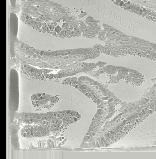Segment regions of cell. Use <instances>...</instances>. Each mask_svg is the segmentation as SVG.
Here are the masks:
<instances>
[{
    "instance_id": "2",
    "label": "cell",
    "mask_w": 156,
    "mask_h": 159,
    "mask_svg": "<svg viewBox=\"0 0 156 159\" xmlns=\"http://www.w3.org/2000/svg\"><path fill=\"white\" fill-rule=\"evenodd\" d=\"M136 44H139V43H138V42H136Z\"/></svg>"
},
{
    "instance_id": "3",
    "label": "cell",
    "mask_w": 156,
    "mask_h": 159,
    "mask_svg": "<svg viewBox=\"0 0 156 159\" xmlns=\"http://www.w3.org/2000/svg\"><path fill=\"white\" fill-rule=\"evenodd\" d=\"M142 45H145V44H142Z\"/></svg>"
},
{
    "instance_id": "1",
    "label": "cell",
    "mask_w": 156,
    "mask_h": 159,
    "mask_svg": "<svg viewBox=\"0 0 156 159\" xmlns=\"http://www.w3.org/2000/svg\"><path fill=\"white\" fill-rule=\"evenodd\" d=\"M139 124L136 127V141L141 146L151 144L156 140V111Z\"/></svg>"
}]
</instances>
